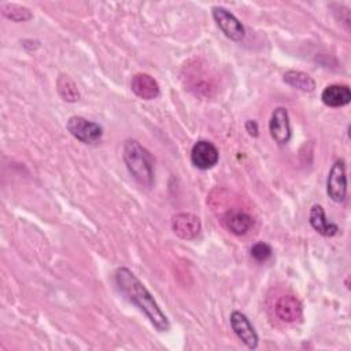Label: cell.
Segmentation results:
<instances>
[{"label":"cell","mask_w":351,"mask_h":351,"mask_svg":"<svg viewBox=\"0 0 351 351\" xmlns=\"http://www.w3.org/2000/svg\"><path fill=\"white\" fill-rule=\"evenodd\" d=\"M115 282L118 285V289L125 295V298L130 303L136 304L158 330H169L170 324L167 317L160 310L151 292L133 274L132 270H129L128 267H118L115 270Z\"/></svg>","instance_id":"6da1fadb"},{"label":"cell","mask_w":351,"mask_h":351,"mask_svg":"<svg viewBox=\"0 0 351 351\" xmlns=\"http://www.w3.org/2000/svg\"><path fill=\"white\" fill-rule=\"evenodd\" d=\"M123 160L132 177L144 186L154 182V162L149 152L137 141L126 140L123 145Z\"/></svg>","instance_id":"7a4b0ae2"},{"label":"cell","mask_w":351,"mask_h":351,"mask_svg":"<svg viewBox=\"0 0 351 351\" xmlns=\"http://www.w3.org/2000/svg\"><path fill=\"white\" fill-rule=\"evenodd\" d=\"M67 130L73 137L84 144H93L101 138L103 129L99 123L92 122L84 117H70L66 123Z\"/></svg>","instance_id":"3957f363"},{"label":"cell","mask_w":351,"mask_h":351,"mask_svg":"<svg viewBox=\"0 0 351 351\" xmlns=\"http://www.w3.org/2000/svg\"><path fill=\"white\" fill-rule=\"evenodd\" d=\"M326 193L336 202L341 203L347 195V176H346V163L343 159L336 160L328 174L326 180Z\"/></svg>","instance_id":"277c9868"},{"label":"cell","mask_w":351,"mask_h":351,"mask_svg":"<svg viewBox=\"0 0 351 351\" xmlns=\"http://www.w3.org/2000/svg\"><path fill=\"white\" fill-rule=\"evenodd\" d=\"M213 18L217 22L218 27L222 30V33L233 40V41H241L245 37V29L241 25V22L226 8L223 7H213Z\"/></svg>","instance_id":"5b68a950"},{"label":"cell","mask_w":351,"mask_h":351,"mask_svg":"<svg viewBox=\"0 0 351 351\" xmlns=\"http://www.w3.org/2000/svg\"><path fill=\"white\" fill-rule=\"evenodd\" d=\"M218 158L219 152L217 147L207 140L196 141L191 149V162L200 170H208L214 167L218 162Z\"/></svg>","instance_id":"8992f818"},{"label":"cell","mask_w":351,"mask_h":351,"mask_svg":"<svg viewBox=\"0 0 351 351\" xmlns=\"http://www.w3.org/2000/svg\"><path fill=\"white\" fill-rule=\"evenodd\" d=\"M269 132L271 138L278 145H285L291 140V122H289V114L287 108L277 107L271 112L270 121H269Z\"/></svg>","instance_id":"52a82bcc"},{"label":"cell","mask_w":351,"mask_h":351,"mask_svg":"<svg viewBox=\"0 0 351 351\" xmlns=\"http://www.w3.org/2000/svg\"><path fill=\"white\" fill-rule=\"evenodd\" d=\"M230 326L234 332V335L250 348V350H255L258 347V333L254 329L252 324L250 322V319L247 318L245 314L240 313V311H233L230 314Z\"/></svg>","instance_id":"ba28073f"},{"label":"cell","mask_w":351,"mask_h":351,"mask_svg":"<svg viewBox=\"0 0 351 351\" xmlns=\"http://www.w3.org/2000/svg\"><path fill=\"white\" fill-rule=\"evenodd\" d=\"M171 228L173 232L184 239V240H192L200 233V219L195 214L191 213H178L171 219Z\"/></svg>","instance_id":"9c48e42d"},{"label":"cell","mask_w":351,"mask_h":351,"mask_svg":"<svg viewBox=\"0 0 351 351\" xmlns=\"http://www.w3.org/2000/svg\"><path fill=\"white\" fill-rule=\"evenodd\" d=\"M276 315L284 322H296L302 318V303L292 295H284L276 302Z\"/></svg>","instance_id":"30bf717a"},{"label":"cell","mask_w":351,"mask_h":351,"mask_svg":"<svg viewBox=\"0 0 351 351\" xmlns=\"http://www.w3.org/2000/svg\"><path fill=\"white\" fill-rule=\"evenodd\" d=\"M130 88L136 96L144 100H152L159 95V85L147 73H137L130 81Z\"/></svg>","instance_id":"8fae6325"},{"label":"cell","mask_w":351,"mask_h":351,"mask_svg":"<svg viewBox=\"0 0 351 351\" xmlns=\"http://www.w3.org/2000/svg\"><path fill=\"white\" fill-rule=\"evenodd\" d=\"M222 222L228 230H230L232 233H234L237 236L245 234L254 223L252 217L250 214H247L243 210H236V208L226 211L222 218Z\"/></svg>","instance_id":"7c38bea8"},{"label":"cell","mask_w":351,"mask_h":351,"mask_svg":"<svg viewBox=\"0 0 351 351\" xmlns=\"http://www.w3.org/2000/svg\"><path fill=\"white\" fill-rule=\"evenodd\" d=\"M321 99L328 107H343L351 101V90L348 85L332 84L322 90Z\"/></svg>","instance_id":"4fadbf2b"},{"label":"cell","mask_w":351,"mask_h":351,"mask_svg":"<svg viewBox=\"0 0 351 351\" xmlns=\"http://www.w3.org/2000/svg\"><path fill=\"white\" fill-rule=\"evenodd\" d=\"M308 221H310V225L313 226V229L315 232H318L319 234L322 236H326V237H332L337 233L339 228L336 223L333 222H329L326 219V215H325V211L322 208V206L319 204H314L311 208H310V214H308Z\"/></svg>","instance_id":"5bb4252c"},{"label":"cell","mask_w":351,"mask_h":351,"mask_svg":"<svg viewBox=\"0 0 351 351\" xmlns=\"http://www.w3.org/2000/svg\"><path fill=\"white\" fill-rule=\"evenodd\" d=\"M284 81L289 86L303 90V92H313L315 89V82L314 80L303 73V71H296V70H289L284 74Z\"/></svg>","instance_id":"9a60e30c"},{"label":"cell","mask_w":351,"mask_h":351,"mask_svg":"<svg viewBox=\"0 0 351 351\" xmlns=\"http://www.w3.org/2000/svg\"><path fill=\"white\" fill-rule=\"evenodd\" d=\"M56 85H58V92H59V95L62 96V99L64 101L74 103L80 99L78 88H77L75 82L69 75L60 74L58 81H56Z\"/></svg>","instance_id":"2e32d148"},{"label":"cell","mask_w":351,"mask_h":351,"mask_svg":"<svg viewBox=\"0 0 351 351\" xmlns=\"http://www.w3.org/2000/svg\"><path fill=\"white\" fill-rule=\"evenodd\" d=\"M3 14L14 22H23L32 18V12L26 7L18 4H5L3 8Z\"/></svg>","instance_id":"e0dca14e"},{"label":"cell","mask_w":351,"mask_h":351,"mask_svg":"<svg viewBox=\"0 0 351 351\" xmlns=\"http://www.w3.org/2000/svg\"><path fill=\"white\" fill-rule=\"evenodd\" d=\"M251 256L256 262H265L271 256V247L267 243H255L251 247Z\"/></svg>","instance_id":"ac0fdd59"},{"label":"cell","mask_w":351,"mask_h":351,"mask_svg":"<svg viewBox=\"0 0 351 351\" xmlns=\"http://www.w3.org/2000/svg\"><path fill=\"white\" fill-rule=\"evenodd\" d=\"M245 130L248 132V134L250 136H254V137H256L258 136V125H256V122L255 121H247L245 122Z\"/></svg>","instance_id":"d6986e66"}]
</instances>
